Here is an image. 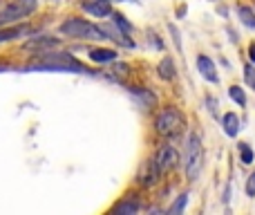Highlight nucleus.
Instances as JSON below:
<instances>
[{"label":"nucleus","instance_id":"16","mask_svg":"<svg viewBox=\"0 0 255 215\" xmlns=\"http://www.w3.org/2000/svg\"><path fill=\"white\" fill-rule=\"evenodd\" d=\"M238 13H240V18H242V22L247 27H251V29H255V13H253V9L251 7H238Z\"/></svg>","mask_w":255,"mask_h":215},{"label":"nucleus","instance_id":"9","mask_svg":"<svg viewBox=\"0 0 255 215\" xmlns=\"http://www.w3.org/2000/svg\"><path fill=\"white\" fill-rule=\"evenodd\" d=\"M83 9L88 13H92V16H112V7L108 0H97V2H83Z\"/></svg>","mask_w":255,"mask_h":215},{"label":"nucleus","instance_id":"21","mask_svg":"<svg viewBox=\"0 0 255 215\" xmlns=\"http://www.w3.org/2000/svg\"><path fill=\"white\" fill-rule=\"evenodd\" d=\"M186 202H188V195H181V198L177 200V204H172V207H170V211H168V213H172V215L181 213L186 209Z\"/></svg>","mask_w":255,"mask_h":215},{"label":"nucleus","instance_id":"20","mask_svg":"<svg viewBox=\"0 0 255 215\" xmlns=\"http://www.w3.org/2000/svg\"><path fill=\"white\" fill-rule=\"evenodd\" d=\"M112 18H115L112 22H115L119 29H124V31H130V29H132V25L126 20V16H121V13H112Z\"/></svg>","mask_w":255,"mask_h":215},{"label":"nucleus","instance_id":"6","mask_svg":"<svg viewBox=\"0 0 255 215\" xmlns=\"http://www.w3.org/2000/svg\"><path fill=\"white\" fill-rule=\"evenodd\" d=\"M154 162H157V166L161 168V173L172 171V168H177V164H179V153H177L172 146H163V148L157 153Z\"/></svg>","mask_w":255,"mask_h":215},{"label":"nucleus","instance_id":"2","mask_svg":"<svg viewBox=\"0 0 255 215\" xmlns=\"http://www.w3.org/2000/svg\"><path fill=\"white\" fill-rule=\"evenodd\" d=\"M184 126H186V119H184V114H181L177 108L161 110V114H159L157 121H154V128H157V132L161 137H177V135H181Z\"/></svg>","mask_w":255,"mask_h":215},{"label":"nucleus","instance_id":"7","mask_svg":"<svg viewBox=\"0 0 255 215\" xmlns=\"http://www.w3.org/2000/svg\"><path fill=\"white\" fill-rule=\"evenodd\" d=\"M159 175H161V168H159L157 162L152 159V162L143 164V168H141L139 175H136V182H139L141 186H152V184H157Z\"/></svg>","mask_w":255,"mask_h":215},{"label":"nucleus","instance_id":"5","mask_svg":"<svg viewBox=\"0 0 255 215\" xmlns=\"http://www.w3.org/2000/svg\"><path fill=\"white\" fill-rule=\"evenodd\" d=\"M202 162H204V150L202 144H199V137L190 135L188 144H186V175H188V180H195L199 175Z\"/></svg>","mask_w":255,"mask_h":215},{"label":"nucleus","instance_id":"15","mask_svg":"<svg viewBox=\"0 0 255 215\" xmlns=\"http://www.w3.org/2000/svg\"><path fill=\"white\" fill-rule=\"evenodd\" d=\"M130 92H132V94H134V97H136V99H139V101H141V103H143V106H145V108H152V106H154V103H157V97H154V94H152V92H150V90L132 88V90H130Z\"/></svg>","mask_w":255,"mask_h":215},{"label":"nucleus","instance_id":"11","mask_svg":"<svg viewBox=\"0 0 255 215\" xmlns=\"http://www.w3.org/2000/svg\"><path fill=\"white\" fill-rule=\"evenodd\" d=\"M222 123H224V132L229 137H235L240 132V119L235 112H226L224 119H222Z\"/></svg>","mask_w":255,"mask_h":215},{"label":"nucleus","instance_id":"17","mask_svg":"<svg viewBox=\"0 0 255 215\" xmlns=\"http://www.w3.org/2000/svg\"><path fill=\"white\" fill-rule=\"evenodd\" d=\"M27 31V27H11V29H0V43L2 40H11V38H18Z\"/></svg>","mask_w":255,"mask_h":215},{"label":"nucleus","instance_id":"4","mask_svg":"<svg viewBox=\"0 0 255 215\" xmlns=\"http://www.w3.org/2000/svg\"><path fill=\"white\" fill-rule=\"evenodd\" d=\"M36 0H13L7 7L0 11V27H7L11 22L20 20V18H27L29 13L36 11Z\"/></svg>","mask_w":255,"mask_h":215},{"label":"nucleus","instance_id":"24","mask_svg":"<svg viewBox=\"0 0 255 215\" xmlns=\"http://www.w3.org/2000/svg\"><path fill=\"white\" fill-rule=\"evenodd\" d=\"M249 56H251V61L255 63V43L249 45Z\"/></svg>","mask_w":255,"mask_h":215},{"label":"nucleus","instance_id":"23","mask_svg":"<svg viewBox=\"0 0 255 215\" xmlns=\"http://www.w3.org/2000/svg\"><path fill=\"white\" fill-rule=\"evenodd\" d=\"M247 195L249 198H255V173L247 180Z\"/></svg>","mask_w":255,"mask_h":215},{"label":"nucleus","instance_id":"10","mask_svg":"<svg viewBox=\"0 0 255 215\" xmlns=\"http://www.w3.org/2000/svg\"><path fill=\"white\" fill-rule=\"evenodd\" d=\"M58 38H49V36H36V38H29L25 43L27 49H49V47H56Z\"/></svg>","mask_w":255,"mask_h":215},{"label":"nucleus","instance_id":"12","mask_svg":"<svg viewBox=\"0 0 255 215\" xmlns=\"http://www.w3.org/2000/svg\"><path fill=\"white\" fill-rule=\"evenodd\" d=\"M139 209H141V204L136 202L134 198H128L126 202L117 204V207L112 209V213H121V215H132V213H139Z\"/></svg>","mask_w":255,"mask_h":215},{"label":"nucleus","instance_id":"18","mask_svg":"<svg viewBox=\"0 0 255 215\" xmlns=\"http://www.w3.org/2000/svg\"><path fill=\"white\" fill-rule=\"evenodd\" d=\"M229 94H231V99H233L235 103H238V106H247V94H244V90L240 88V85H233V88L229 90Z\"/></svg>","mask_w":255,"mask_h":215},{"label":"nucleus","instance_id":"25","mask_svg":"<svg viewBox=\"0 0 255 215\" xmlns=\"http://www.w3.org/2000/svg\"><path fill=\"white\" fill-rule=\"evenodd\" d=\"M108 2H112V0H108Z\"/></svg>","mask_w":255,"mask_h":215},{"label":"nucleus","instance_id":"1","mask_svg":"<svg viewBox=\"0 0 255 215\" xmlns=\"http://www.w3.org/2000/svg\"><path fill=\"white\" fill-rule=\"evenodd\" d=\"M29 70H56V72H90L67 52H52L43 54L36 63H31Z\"/></svg>","mask_w":255,"mask_h":215},{"label":"nucleus","instance_id":"14","mask_svg":"<svg viewBox=\"0 0 255 215\" xmlns=\"http://www.w3.org/2000/svg\"><path fill=\"white\" fill-rule=\"evenodd\" d=\"M157 72H159V76H161V79H166V81L175 79V63H172V58H170V56L163 58V61L159 63Z\"/></svg>","mask_w":255,"mask_h":215},{"label":"nucleus","instance_id":"22","mask_svg":"<svg viewBox=\"0 0 255 215\" xmlns=\"http://www.w3.org/2000/svg\"><path fill=\"white\" fill-rule=\"evenodd\" d=\"M244 81L255 90V67L253 65H247L244 67Z\"/></svg>","mask_w":255,"mask_h":215},{"label":"nucleus","instance_id":"8","mask_svg":"<svg viewBox=\"0 0 255 215\" xmlns=\"http://www.w3.org/2000/svg\"><path fill=\"white\" fill-rule=\"evenodd\" d=\"M197 70L202 72V76L211 83H217V72H215V63L208 56H197Z\"/></svg>","mask_w":255,"mask_h":215},{"label":"nucleus","instance_id":"13","mask_svg":"<svg viewBox=\"0 0 255 215\" xmlns=\"http://www.w3.org/2000/svg\"><path fill=\"white\" fill-rule=\"evenodd\" d=\"M90 58H92L94 63H110V61H115L117 58V52L115 49L99 47V49H92V52H90Z\"/></svg>","mask_w":255,"mask_h":215},{"label":"nucleus","instance_id":"3","mask_svg":"<svg viewBox=\"0 0 255 215\" xmlns=\"http://www.w3.org/2000/svg\"><path fill=\"white\" fill-rule=\"evenodd\" d=\"M61 34L70 38H106V31L83 18H70L61 25Z\"/></svg>","mask_w":255,"mask_h":215},{"label":"nucleus","instance_id":"19","mask_svg":"<svg viewBox=\"0 0 255 215\" xmlns=\"http://www.w3.org/2000/svg\"><path fill=\"white\" fill-rule=\"evenodd\" d=\"M240 155H242L244 164H253V150L249 144H240Z\"/></svg>","mask_w":255,"mask_h":215}]
</instances>
